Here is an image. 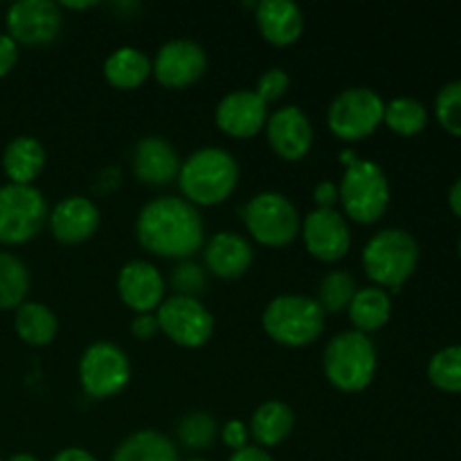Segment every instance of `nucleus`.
Returning <instances> with one entry per match:
<instances>
[{"mask_svg": "<svg viewBox=\"0 0 461 461\" xmlns=\"http://www.w3.org/2000/svg\"><path fill=\"white\" fill-rule=\"evenodd\" d=\"M135 234L140 246L151 255L187 261L203 248L205 225L196 205L185 198L162 196L140 210Z\"/></svg>", "mask_w": 461, "mask_h": 461, "instance_id": "obj_1", "label": "nucleus"}, {"mask_svg": "<svg viewBox=\"0 0 461 461\" xmlns=\"http://www.w3.org/2000/svg\"><path fill=\"white\" fill-rule=\"evenodd\" d=\"M178 183L192 205H219L237 189L239 165L223 149H198L180 165Z\"/></svg>", "mask_w": 461, "mask_h": 461, "instance_id": "obj_2", "label": "nucleus"}, {"mask_svg": "<svg viewBox=\"0 0 461 461\" xmlns=\"http://www.w3.org/2000/svg\"><path fill=\"white\" fill-rule=\"evenodd\" d=\"M419 257L421 250L412 234L401 228H387L367 241L363 250V268L378 288L399 291L417 270Z\"/></svg>", "mask_w": 461, "mask_h": 461, "instance_id": "obj_3", "label": "nucleus"}, {"mask_svg": "<svg viewBox=\"0 0 461 461\" xmlns=\"http://www.w3.org/2000/svg\"><path fill=\"white\" fill-rule=\"evenodd\" d=\"M324 376L340 392H363L376 374V347L360 331H342L329 340L322 358Z\"/></svg>", "mask_w": 461, "mask_h": 461, "instance_id": "obj_4", "label": "nucleus"}, {"mask_svg": "<svg viewBox=\"0 0 461 461\" xmlns=\"http://www.w3.org/2000/svg\"><path fill=\"white\" fill-rule=\"evenodd\" d=\"M266 336L284 347H306L324 331V311L306 295H279L261 315Z\"/></svg>", "mask_w": 461, "mask_h": 461, "instance_id": "obj_5", "label": "nucleus"}, {"mask_svg": "<svg viewBox=\"0 0 461 461\" xmlns=\"http://www.w3.org/2000/svg\"><path fill=\"white\" fill-rule=\"evenodd\" d=\"M338 201L356 223H376L390 207V180L385 171L372 160H356L342 176Z\"/></svg>", "mask_w": 461, "mask_h": 461, "instance_id": "obj_6", "label": "nucleus"}, {"mask_svg": "<svg viewBox=\"0 0 461 461\" xmlns=\"http://www.w3.org/2000/svg\"><path fill=\"white\" fill-rule=\"evenodd\" d=\"M50 219L48 201L34 185L7 183L0 187V243H27Z\"/></svg>", "mask_w": 461, "mask_h": 461, "instance_id": "obj_7", "label": "nucleus"}, {"mask_svg": "<svg viewBox=\"0 0 461 461\" xmlns=\"http://www.w3.org/2000/svg\"><path fill=\"white\" fill-rule=\"evenodd\" d=\"M243 223L255 241L268 248H284L297 239L302 219L291 198L279 192H261L243 210Z\"/></svg>", "mask_w": 461, "mask_h": 461, "instance_id": "obj_8", "label": "nucleus"}, {"mask_svg": "<svg viewBox=\"0 0 461 461\" xmlns=\"http://www.w3.org/2000/svg\"><path fill=\"white\" fill-rule=\"evenodd\" d=\"M385 102L372 88H347L331 102L327 113V124L336 138L356 142L381 126Z\"/></svg>", "mask_w": 461, "mask_h": 461, "instance_id": "obj_9", "label": "nucleus"}, {"mask_svg": "<svg viewBox=\"0 0 461 461\" xmlns=\"http://www.w3.org/2000/svg\"><path fill=\"white\" fill-rule=\"evenodd\" d=\"M131 381L129 356L113 342H93L79 360V383L93 399H111Z\"/></svg>", "mask_w": 461, "mask_h": 461, "instance_id": "obj_10", "label": "nucleus"}, {"mask_svg": "<svg viewBox=\"0 0 461 461\" xmlns=\"http://www.w3.org/2000/svg\"><path fill=\"white\" fill-rule=\"evenodd\" d=\"M160 331L185 349H198L207 345L214 333V318L198 297L174 295L158 306Z\"/></svg>", "mask_w": 461, "mask_h": 461, "instance_id": "obj_11", "label": "nucleus"}, {"mask_svg": "<svg viewBox=\"0 0 461 461\" xmlns=\"http://www.w3.org/2000/svg\"><path fill=\"white\" fill-rule=\"evenodd\" d=\"M207 70V54L189 39L167 41L151 61V75L165 88L180 90L194 86Z\"/></svg>", "mask_w": 461, "mask_h": 461, "instance_id": "obj_12", "label": "nucleus"}, {"mask_svg": "<svg viewBox=\"0 0 461 461\" xmlns=\"http://www.w3.org/2000/svg\"><path fill=\"white\" fill-rule=\"evenodd\" d=\"M61 9L50 0H18L7 9V30L16 43H52L61 32Z\"/></svg>", "mask_w": 461, "mask_h": 461, "instance_id": "obj_13", "label": "nucleus"}, {"mask_svg": "<svg viewBox=\"0 0 461 461\" xmlns=\"http://www.w3.org/2000/svg\"><path fill=\"white\" fill-rule=\"evenodd\" d=\"M302 237H304L306 250L311 257L333 264L340 261L351 248V232L345 216L336 210H320L315 207L302 223Z\"/></svg>", "mask_w": 461, "mask_h": 461, "instance_id": "obj_14", "label": "nucleus"}, {"mask_svg": "<svg viewBox=\"0 0 461 461\" xmlns=\"http://www.w3.org/2000/svg\"><path fill=\"white\" fill-rule=\"evenodd\" d=\"M266 138L282 160L295 162L309 153L313 144V126L302 108L284 106L266 122Z\"/></svg>", "mask_w": 461, "mask_h": 461, "instance_id": "obj_15", "label": "nucleus"}, {"mask_svg": "<svg viewBox=\"0 0 461 461\" xmlns=\"http://www.w3.org/2000/svg\"><path fill=\"white\" fill-rule=\"evenodd\" d=\"M117 293L135 313H153L165 302V279L156 266L135 259L120 270Z\"/></svg>", "mask_w": 461, "mask_h": 461, "instance_id": "obj_16", "label": "nucleus"}, {"mask_svg": "<svg viewBox=\"0 0 461 461\" xmlns=\"http://www.w3.org/2000/svg\"><path fill=\"white\" fill-rule=\"evenodd\" d=\"M214 120L230 138H252L268 122V106L257 97L255 90H234L221 99Z\"/></svg>", "mask_w": 461, "mask_h": 461, "instance_id": "obj_17", "label": "nucleus"}, {"mask_svg": "<svg viewBox=\"0 0 461 461\" xmlns=\"http://www.w3.org/2000/svg\"><path fill=\"white\" fill-rule=\"evenodd\" d=\"M50 230L54 239L63 246H77L93 237L102 223L99 207L90 198L68 196L54 205L50 212Z\"/></svg>", "mask_w": 461, "mask_h": 461, "instance_id": "obj_18", "label": "nucleus"}, {"mask_svg": "<svg viewBox=\"0 0 461 461\" xmlns=\"http://www.w3.org/2000/svg\"><path fill=\"white\" fill-rule=\"evenodd\" d=\"M180 165L183 162H180L178 151L165 138L149 135L135 144L133 174L140 183L151 185V187L169 185L178 176Z\"/></svg>", "mask_w": 461, "mask_h": 461, "instance_id": "obj_19", "label": "nucleus"}, {"mask_svg": "<svg viewBox=\"0 0 461 461\" xmlns=\"http://www.w3.org/2000/svg\"><path fill=\"white\" fill-rule=\"evenodd\" d=\"M255 18L261 36L277 48L293 45L304 32V14L291 0H261Z\"/></svg>", "mask_w": 461, "mask_h": 461, "instance_id": "obj_20", "label": "nucleus"}, {"mask_svg": "<svg viewBox=\"0 0 461 461\" xmlns=\"http://www.w3.org/2000/svg\"><path fill=\"white\" fill-rule=\"evenodd\" d=\"M205 264L216 277L239 279L252 266V246L234 232H219L205 246Z\"/></svg>", "mask_w": 461, "mask_h": 461, "instance_id": "obj_21", "label": "nucleus"}, {"mask_svg": "<svg viewBox=\"0 0 461 461\" xmlns=\"http://www.w3.org/2000/svg\"><path fill=\"white\" fill-rule=\"evenodd\" d=\"M45 167V149L43 144L30 135H18L5 147L3 169L7 174L9 183L14 185H32V180L39 178Z\"/></svg>", "mask_w": 461, "mask_h": 461, "instance_id": "obj_22", "label": "nucleus"}, {"mask_svg": "<svg viewBox=\"0 0 461 461\" xmlns=\"http://www.w3.org/2000/svg\"><path fill=\"white\" fill-rule=\"evenodd\" d=\"M295 428V414L282 401H266L255 410L250 421V435L264 448H273L286 441Z\"/></svg>", "mask_w": 461, "mask_h": 461, "instance_id": "obj_23", "label": "nucleus"}, {"mask_svg": "<svg viewBox=\"0 0 461 461\" xmlns=\"http://www.w3.org/2000/svg\"><path fill=\"white\" fill-rule=\"evenodd\" d=\"M349 318L354 331L372 333L385 327L392 318V297L385 288L367 286L360 288L349 304Z\"/></svg>", "mask_w": 461, "mask_h": 461, "instance_id": "obj_24", "label": "nucleus"}, {"mask_svg": "<svg viewBox=\"0 0 461 461\" xmlns=\"http://www.w3.org/2000/svg\"><path fill=\"white\" fill-rule=\"evenodd\" d=\"M151 75V59L138 48H117L104 63V77L113 88L133 90L147 81Z\"/></svg>", "mask_w": 461, "mask_h": 461, "instance_id": "obj_25", "label": "nucleus"}, {"mask_svg": "<svg viewBox=\"0 0 461 461\" xmlns=\"http://www.w3.org/2000/svg\"><path fill=\"white\" fill-rule=\"evenodd\" d=\"M111 461H178V450L162 432L140 430L117 446Z\"/></svg>", "mask_w": 461, "mask_h": 461, "instance_id": "obj_26", "label": "nucleus"}, {"mask_svg": "<svg viewBox=\"0 0 461 461\" xmlns=\"http://www.w3.org/2000/svg\"><path fill=\"white\" fill-rule=\"evenodd\" d=\"M14 327H16L18 338L25 345L32 347H45L57 338L59 320L52 311L41 302H23L16 309V318H14Z\"/></svg>", "mask_w": 461, "mask_h": 461, "instance_id": "obj_27", "label": "nucleus"}, {"mask_svg": "<svg viewBox=\"0 0 461 461\" xmlns=\"http://www.w3.org/2000/svg\"><path fill=\"white\" fill-rule=\"evenodd\" d=\"M30 291L27 266L16 255L0 252V311L18 309Z\"/></svg>", "mask_w": 461, "mask_h": 461, "instance_id": "obj_28", "label": "nucleus"}, {"mask_svg": "<svg viewBox=\"0 0 461 461\" xmlns=\"http://www.w3.org/2000/svg\"><path fill=\"white\" fill-rule=\"evenodd\" d=\"M383 122L394 131L396 135H417L426 129L428 124V111L419 99L414 97H396L390 104H385V113H383Z\"/></svg>", "mask_w": 461, "mask_h": 461, "instance_id": "obj_29", "label": "nucleus"}, {"mask_svg": "<svg viewBox=\"0 0 461 461\" xmlns=\"http://www.w3.org/2000/svg\"><path fill=\"white\" fill-rule=\"evenodd\" d=\"M358 293L354 275L347 270H331L318 286V304L324 313H342L349 309L351 300Z\"/></svg>", "mask_w": 461, "mask_h": 461, "instance_id": "obj_30", "label": "nucleus"}, {"mask_svg": "<svg viewBox=\"0 0 461 461\" xmlns=\"http://www.w3.org/2000/svg\"><path fill=\"white\" fill-rule=\"evenodd\" d=\"M428 381L441 392L461 394V345L437 351L428 363Z\"/></svg>", "mask_w": 461, "mask_h": 461, "instance_id": "obj_31", "label": "nucleus"}, {"mask_svg": "<svg viewBox=\"0 0 461 461\" xmlns=\"http://www.w3.org/2000/svg\"><path fill=\"white\" fill-rule=\"evenodd\" d=\"M219 435V426L207 412H189L178 423V439L189 450L210 448Z\"/></svg>", "mask_w": 461, "mask_h": 461, "instance_id": "obj_32", "label": "nucleus"}, {"mask_svg": "<svg viewBox=\"0 0 461 461\" xmlns=\"http://www.w3.org/2000/svg\"><path fill=\"white\" fill-rule=\"evenodd\" d=\"M435 113L446 133L461 138V79L441 86L435 99Z\"/></svg>", "mask_w": 461, "mask_h": 461, "instance_id": "obj_33", "label": "nucleus"}, {"mask_svg": "<svg viewBox=\"0 0 461 461\" xmlns=\"http://www.w3.org/2000/svg\"><path fill=\"white\" fill-rule=\"evenodd\" d=\"M169 282L171 286H174L176 295L196 297L198 293H203V288H205V270L189 259L180 261L174 268V273H171Z\"/></svg>", "mask_w": 461, "mask_h": 461, "instance_id": "obj_34", "label": "nucleus"}, {"mask_svg": "<svg viewBox=\"0 0 461 461\" xmlns=\"http://www.w3.org/2000/svg\"><path fill=\"white\" fill-rule=\"evenodd\" d=\"M288 86H291V77H288L286 70L282 68H270L257 81V97L268 106V104L279 102L284 95L288 93Z\"/></svg>", "mask_w": 461, "mask_h": 461, "instance_id": "obj_35", "label": "nucleus"}, {"mask_svg": "<svg viewBox=\"0 0 461 461\" xmlns=\"http://www.w3.org/2000/svg\"><path fill=\"white\" fill-rule=\"evenodd\" d=\"M160 331V324L153 313H138L131 322V333H133L138 340H151L156 338V333Z\"/></svg>", "mask_w": 461, "mask_h": 461, "instance_id": "obj_36", "label": "nucleus"}, {"mask_svg": "<svg viewBox=\"0 0 461 461\" xmlns=\"http://www.w3.org/2000/svg\"><path fill=\"white\" fill-rule=\"evenodd\" d=\"M221 439L225 446H230L232 450H241L248 446V428L241 421H230L225 423L223 430H221Z\"/></svg>", "mask_w": 461, "mask_h": 461, "instance_id": "obj_37", "label": "nucleus"}, {"mask_svg": "<svg viewBox=\"0 0 461 461\" xmlns=\"http://www.w3.org/2000/svg\"><path fill=\"white\" fill-rule=\"evenodd\" d=\"M18 61V43L9 34H0V77L9 75Z\"/></svg>", "mask_w": 461, "mask_h": 461, "instance_id": "obj_38", "label": "nucleus"}, {"mask_svg": "<svg viewBox=\"0 0 461 461\" xmlns=\"http://www.w3.org/2000/svg\"><path fill=\"white\" fill-rule=\"evenodd\" d=\"M313 201L320 210H333V205L338 203V185L333 180H324L315 187Z\"/></svg>", "mask_w": 461, "mask_h": 461, "instance_id": "obj_39", "label": "nucleus"}, {"mask_svg": "<svg viewBox=\"0 0 461 461\" xmlns=\"http://www.w3.org/2000/svg\"><path fill=\"white\" fill-rule=\"evenodd\" d=\"M228 461H275V459L270 457L264 448H259V446H246V448L241 450H234L232 457Z\"/></svg>", "mask_w": 461, "mask_h": 461, "instance_id": "obj_40", "label": "nucleus"}, {"mask_svg": "<svg viewBox=\"0 0 461 461\" xmlns=\"http://www.w3.org/2000/svg\"><path fill=\"white\" fill-rule=\"evenodd\" d=\"M52 461H97L93 453L84 448H63L54 455Z\"/></svg>", "mask_w": 461, "mask_h": 461, "instance_id": "obj_41", "label": "nucleus"}, {"mask_svg": "<svg viewBox=\"0 0 461 461\" xmlns=\"http://www.w3.org/2000/svg\"><path fill=\"white\" fill-rule=\"evenodd\" d=\"M448 205H450V210H453V214L459 216V219H461V178L455 180V185L450 187Z\"/></svg>", "mask_w": 461, "mask_h": 461, "instance_id": "obj_42", "label": "nucleus"}, {"mask_svg": "<svg viewBox=\"0 0 461 461\" xmlns=\"http://www.w3.org/2000/svg\"><path fill=\"white\" fill-rule=\"evenodd\" d=\"M63 7H68V9H79V12H84V9H93V7H97V3H61Z\"/></svg>", "mask_w": 461, "mask_h": 461, "instance_id": "obj_43", "label": "nucleus"}, {"mask_svg": "<svg viewBox=\"0 0 461 461\" xmlns=\"http://www.w3.org/2000/svg\"><path fill=\"white\" fill-rule=\"evenodd\" d=\"M7 461H39V459L30 453H18V455H12Z\"/></svg>", "mask_w": 461, "mask_h": 461, "instance_id": "obj_44", "label": "nucleus"}, {"mask_svg": "<svg viewBox=\"0 0 461 461\" xmlns=\"http://www.w3.org/2000/svg\"><path fill=\"white\" fill-rule=\"evenodd\" d=\"M459 257H461V237H459Z\"/></svg>", "mask_w": 461, "mask_h": 461, "instance_id": "obj_45", "label": "nucleus"}, {"mask_svg": "<svg viewBox=\"0 0 461 461\" xmlns=\"http://www.w3.org/2000/svg\"><path fill=\"white\" fill-rule=\"evenodd\" d=\"M189 461H207V459H189Z\"/></svg>", "mask_w": 461, "mask_h": 461, "instance_id": "obj_46", "label": "nucleus"}, {"mask_svg": "<svg viewBox=\"0 0 461 461\" xmlns=\"http://www.w3.org/2000/svg\"><path fill=\"white\" fill-rule=\"evenodd\" d=\"M0 461H3V459H0Z\"/></svg>", "mask_w": 461, "mask_h": 461, "instance_id": "obj_47", "label": "nucleus"}]
</instances>
